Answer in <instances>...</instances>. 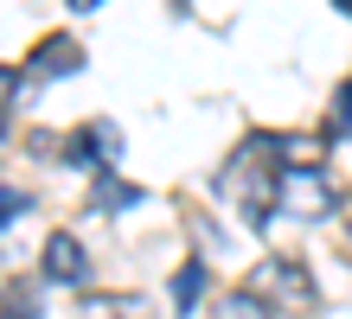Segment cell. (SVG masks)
<instances>
[{"instance_id": "6da1fadb", "label": "cell", "mask_w": 352, "mask_h": 319, "mask_svg": "<svg viewBox=\"0 0 352 319\" xmlns=\"http://www.w3.org/2000/svg\"><path fill=\"white\" fill-rule=\"evenodd\" d=\"M333 179L320 166H295V173H276V217H301V224H320L333 211Z\"/></svg>"}, {"instance_id": "7a4b0ae2", "label": "cell", "mask_w": 352, "mask_h": 319, "mask_svg": "<svg viewBox=\"0 0 352 319\" xmlns=\"http://www.w3.org/2000/svg\"><path fill=\"white\" fill-rule=\"evenodd\" d=\"M256 294H263V300H282V307H295V313H307V307L320 300L314 274H307L301 262H288V255H269V262H256Z\"/></svg>"}, {"instance_id": "3957f363", "label": "cell", "mask_w": 352, "mask_h": 319, "mask_svg": "<svg viewBox=\"0 0 352 319\" xmlns=\"http://www.w3.org/2000/svg\"><path fill=\"white\" fill-rule=\"evenodd\" d=\"M65 160H71V166H90V173H116V160H122V128H116V121H90L84 134L65 141Z\"/></svg>"}, {"instance_id": "277c9868", "label": "cell", "mask_w": 352, "mask_h": 319, "mask_svg": "<svg viewBox=\"0 0 352 319\" xmlns=\"http://www.w3.org/2000/svg\"><path fill=\"white\" fill-rule=\"evenodd\" d=\"M45 281H58V287H84L90 281V255H84V243L71 237V230H58V237H45Z\"/></svg>"}, {"instance_id": "5b68a950", "label": "cell", "mask_w": 352, "mask_h": 319, "mask_svg": "<svg viewBox=\"0 0 352 319\" xmlns=\"http://www.w3.org/2000/svg\"><path fill=\"white\" fill-rule=\"evenodd\" d=\"M26 71L45 77V83H52V77H77V71H84V45H77V38H65V32H45V38L32 45Z\"/></svg>"}, {"instance_id": "8992f818", "label": "cell", "mask_w": 352, "mask_h": 319, "mask_svg": "<svg viewBox=\"0 0 352 319\" xmlns=\"http://www.w3.org/2000/svg\"><path fill=\"white\" fill-rule=\"evenodd\" d=\"M205 274H212L205 262H186V268L173 274V313H179V319H192V307H199V294H205Z\"/></svg>"}, {"instance_id": "52a82bcc", "label": "cell", "mask_w": 352, "mask_h": 319, "mask_svg": "<svg viewBox=\"0 0 352 319\" xmlns=\"http://www.w3.org/2000/svg\"><path fill=\"white\" fill-rule=\"evenodd\" d=\"M96 211H135L141 204V185H129V179H116V173H96V198H90Z\"/></svg>"}, {"instance_id": "ba28073f", "label": "cell", "mask_w": 352, "mask_h": 319, "mask_svg": "<svg viewBox=\"0 0 352 319\" xmlns=\"http://www.w3.org/2000/svg\"><path fill=\"white\" fill-rule=\"evenodd\" d=\"M218 319H276V313H269V300H263L256 287H237V294L218 300Z\"/></svg>"}, {"instance_id": "9c48e42d", "label": "cell", "mask_w": 352, "mask_h": 319, "mask_svg": "<svg viewBox=\"0 0 352 319\" xmlns=\"http://www.w3.org/2000/svg\"><path fill=\"white\" fill-rule=\"evenodd\" d=\"M26 211H32L26 191H19V185H0V230H7L13 217H26Z\"/></svg>"}, {"instance_id": "30bf717a", "label": "cell", "mask_w": 352, "mask_h": 319, "mask_svg": "<svg viewBox=\"0 0 352 319\" xmlns=\"http://www.w3.org/2000/svg\"><path fill=\"white\" fill-rule=\"evenodd\" d=\"M333 134H352V77L333 90Z\"/></svg>"}, {"instance_id": "8fae6325", "label": "cell", "mask_w": 352, "mask_h": 319, "mask_svg": "<svg viewBox=\"0 0 352 319\" xmlns=\"http://www.w3.org/2000/svg\"><path fill=\"white\" fill-rule=\"evenodd\" d=\"M19 83H26V77H19L13 64H0V115L13 109V96H19Z\"/></svg>"}, {"instance_id": "7c38bea8", "label": "cell", "mask_w": 352, "mask_h": 319, "mask_svg": "<svg viewBox=\"0 0 352 319\" xmlns=\"http://www.w3.org/2000/svg\"><path fill=\"white\" fill-rule=\"evenodd\" d=\"M65 7H71V13H96L102 0H65Z\"/></svg>"}, {"instance_id": "4fadbf2b", "label": "cell", "mask_w": 352, "mask_h": 319, "mask_svg": "<svg viewBox=\"0 0 352 319\" xmlns=\"http://www.w3.org/2000/svg\"><path fill=\"white\" fill-rule=\"evenodd\" d=\"M333 7H340V13H346V19H352V0H333Z\"/></svg>"}, {"instance_id": "5bb4252c", "label": "cell", "mask_w": 352, "mask_h": 319, "mask_svg": "<svg viewBox=\"0 0 352 319\" xmlns=\"http://www.w3.org/2000/svg\"><path fill=\"white\" fill-rule=\"evenodd\" d=\"M0 141H7V121H0Z\"/></svg>"}]
</instances>
